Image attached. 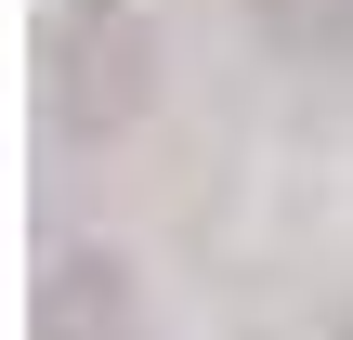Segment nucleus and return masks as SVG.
I'll return each mask as SVG.
<instances>
[{"label": "nucleus", "mask_w": 353, "mask_h": 340, "mask_svg": "<svg viewBox=\"0 0 353 340\" xmlns=\"http://www.w3.org/2000/svg\"><path fill=\"white\" fill-rule=\"evenodd\" d=\"M144 66H157V39H144L131 0H52V26H39V118L79 131V144L92 131H131Z\"/></svg>", "instance_id": "obj_1"}, {"label": "nucleus", "mask_w": 353, "mask_h": 340, "mask_svg": "<svg viewBox=\"0 0 353 340\" xmlns=\"http://www.w3.org/2000/svg\"><path fill=\"white\" fill-rule=\"evenodd\" d=\"M249 26H262V52L275 66H353V0H249Z\"/></svg>", "instance_id": "obj_2"}]
</instances>
